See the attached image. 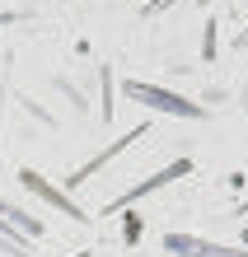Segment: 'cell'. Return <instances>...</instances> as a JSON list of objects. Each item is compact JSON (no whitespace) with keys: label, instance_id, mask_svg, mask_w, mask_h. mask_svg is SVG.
Listing matches in <instances>:
<instances>
[{"label":"cell","instance_id":"6da1fadb","mask_svg":"<svg viewBox=\"0 0 248 257\" xmlns=\"http://www.w3.org/2000/svg\"><path fill=\"white\" fill-rule=\"evenodd\" d=\"M131 98H141V103H150V108H159V112H183V117H201V108H197V103L178 98V94H164V89H150V84H131Z\"/></svg>","mask_w":248,"mask_h":257},{"label":"cell","instance_id":"7a4b0ae2","mask_svg":"<svg viewBox=\"0 0 248 257\" xmlns=\"http://www.w3.org/2000/svg\"><path fill=\"white\" fill-rule=\"evenodd\" d=\"M169 252H188V257H248L239 248H220V243H206V238H188V234H169L164 238Z\"/></svg>","mask_w":248,"mask_h":257},{"label":"cell","instance_id":"3957f363","mask_svg":"<svg viewBox=\"0 0 248 257\" xmlns=\"http://www.w3.org/2000/svg\"><path fill=\"white\" fill-rule=\"evenodd\" d=\"M183 173H188V159H178V164H169V169H164V173H154V178H150V183H141V187H131L127 196H117V201H113V206H108V210H103V215H117V210H122V206H131V201H141V196H145V192H154V187H164V183H174V178H183Z\"/></svg>","mask_w":248,"mask_h":257},{"label":"cell","instance_id":"277c9868","mask_svg":"<svg viewBox=\"0 0 248 257\" xmlns=\"http://www.w3.org/2000/svg\"><path fill=\"white\" fill-rule=\"evenodd\" d=\"M164 5H174V0H154V5H150V10H164Z\"/></svg>","mask_w":248,"mask_h":257},{"label":"cell","instance_id":"5b68a950","mask_svg":"<svg viewBox=\"0 0 248 257\" xmlns=\"http://www.w3.org/2000/svg\"><path fill=\"white\" fill-rule=\"evenodd\" d=\"M239 47H248V33H243V38H239Z\"/></svg>","mask_w":248,"mask_h":257},{"label":"cell","instance_id":"8992f818","mask_svg":"<svg viewBox=\"0 0 248 257\" xmlns=\"http://www.w3.org/2000/svg\"><path fill=\"white\" fill-rule=\"evenodd\" d=\"M243 238H248V229H243Z\"/></svg>","mask_w":248,"mask_h":257}]
</instances>
